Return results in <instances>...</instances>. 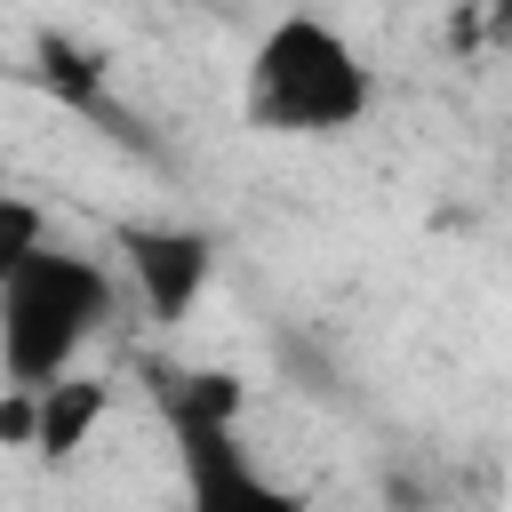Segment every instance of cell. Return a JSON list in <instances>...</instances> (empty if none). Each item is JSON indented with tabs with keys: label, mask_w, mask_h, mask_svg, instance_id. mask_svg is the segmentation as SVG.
<instances>
[{
	"label": "cell",
	"mask_w": 512,
	"mask_h": 512,
	"mask_svg": "<svg viewBox=\"0 0 512 512\" xmlns=\"http://www.w3.org/2000/svg\"><path fill=\"white\" fill-rule=\"evenodd\" d=\"M0 440H8V448H32V392H16V384H8V400H0Z\"/></svg>",
	"instance_id": "obj_6"
},
{
	"label": "cell",
	"mask_w": 512,
	"mask_h": 512,
	"mask_svg": "<svg viewBox=\"0 0 512 512\" xmlns=\"http://www.w3.org/2000/svg\"><path fill=\"white\" fill-rule=\"evenodd\" d=\"M104 416H112V384H104V376H64V384L32 392V456L72 464V456L104 432Z\"/></svg>",
	"instance_id": "obj_5"
},
{
	"label": "cell",
	"mask_w": 512,
	"mask_h": 512,
	"mask_svg": "<svg viewBox=\"0 0 512 512\" xmlns=\"http://www.w3.org/2000/svg\"><path fill=\"white\" fill-rule=\"evenodd\" d=\"M152 400L176 440L184 512H312L304 488L272 480L240 440V376L224 368H152Z\"/></svg>",
	"instance_id": "obj_3"
},
{
	"label": "cell",
	"mask_w": 512,
	"mask_h": 512,
	"mask_svg": "<svg viewBox=\"0 0 512 512\" xmlns=\"http://www.w3.org/2000/svg\"><path fill=\"white\" fill-rule=\"evenodd\" d=\"M112 312H120V280L104 256L64 240L32 248L24 264L0 272V376L16 392H48L80 376V352L104 336Z\"/></svg>",
	"instance_id": "obj_2"
},
{
	"label": "cell",
	"mask_w": 512,
	"mask_h": 512,
	"mask_svg": "<svg viewBox=\"0 0 512 512\" xmlns=\"http://www.w3.org/2000/svg\"><path fill=\"white\" fill-rule=\"evenodd\" d=\"M376 104V72L368 56L328 24V16H272L240 64V120L256 136H280V144H328V136H352Z\"/></svg>",
	"instance_id": "obj_1"
},
{
	"label": "cell",
	"mask_w": 512,
	"mask_h": 512,
	"mask_svg": "<svg viewBox=\"0 0 512 512\" xmlns=\"http://www.w3.org/2000/svg\"><path fill=\"white\" fill-rule=\"evenodd\" d=\"M112 248H120V272L152 328H184L200 312V296L216 280V240L200 224H120Z\"/></svg>",
	"instance_id": "obj_4"
}]
</instances>
